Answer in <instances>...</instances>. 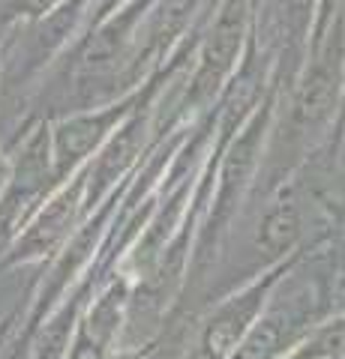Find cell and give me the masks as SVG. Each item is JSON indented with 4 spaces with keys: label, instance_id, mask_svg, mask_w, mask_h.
I'll use <instances>...</instances> for the list:
<instances>
[{
    "label": "cell",
    "instance_id": "cell-1",
    "mask_svg": "<svg viewBox=\"0 0 345 359\" xmlns=\"http://www.w3.org/2000/svg\"><path fill=\"white\" fill-rule=\"evenodd\" d=\"M342 69H345V30L342 25H337L333 33H327V39L318 45L315 60L297 87L294 129L300 135H313L330 120L333 108H337V99H339Z\"/></svg>",
    "mask_w": 345,
    "mask_h": 359
},
{
    "label": "cell",
    "instance_id": "cell-2",
    "mask_svg": "<svg viewBox=\"0 0 345 359\" xmlns=\"http://www.w3.org/2000/svg\"><path fill=\"white\" fill-rule=\"evenodd\" d=\"M243 33H247V0H226L214 21V27L207 33L204 51H202V66L193 78L189 87V102H204L207 96H214V90L222 84L240 54Z\"/></svg>",
    "mask_w": 345,
    "mask_h": 359
},
{
    "label": "cell",
    "instance_id": "cell-3",
    "mask_svg": "<svg viewBox=\"0 0 345 359\" xmlns=\"http://www.w3.org/2000/svg\"><path fill=\"white\" fill-rule=\"evenodd\" d=\"M136 105H138V99H124V102L93 111V114H79V117L58 123L54 135H51L54 177H66L84 156H91L99 144L108 141L111 129H115L117 123H124L132 111H136Z\"/></svg>",
    "mask_w": 345,
    "mask_h": 359
},
{
    "label": "cell",
    "instance_id": "cell-4",
    "mask_svg": "<svg viewBox=\"0 0 345 359\" xmlns=\"http://www.w3.org/2000/svg\"><path fill=\"white\" fill-rule=\"evenodd\" d=\"M51 171H54V165H51V150H48V132L39 129L25 147H21V159L15 165L13 186H9L6 198L0 201V222L4 224L15 222L18 210L46 189V180L51 177Z\"/></svg>",
    "mask_w": 345,
    "mask_h": 359
},
{
    "label": "cell",
    "instance_id": "cell-5",
    "mask_svg": "<svg viewBox=\"0 0 345 359\" xmlns=\"http://www.w3.org/2000/svg\"><path fill=\"white\" fill-rule=\"evenodd\" d=\"M141 141H144V120H141V114H129L124 126L108 135L105 147L99 150L91 174L84 180V186H91V195H103L105 189L126 171L141 150Z\"/></svg>",
    "mask_w": 345,
    "mask_h": 359
},
{
    "label": "cell",
    "instance_id": "cell-6",
    "mask_svg": "<svg viewBox=\"0 0 345 359\" xmlns=\"http://www.w3.org/2000/svg\"><path fill=\"white\" fill-rule=\"evenodd\" d=\"M259 306H261V287H252L249 294L228 302V306L207 323V330L202 335L198 359H226L235 347H240V339H243V332H247L249 320L255 318V311H259Z\"/></svg>",
    "mask_w": 345,
    "mask_h": 359
},
{
    "label": "cell",
    "instance_id": "cell-7",
    "mask_svg": "<svg viewBox=\"0 0 345 359\" xmlns=\"http://www.w3.org/2000/svg\"><path fill=\"white\" fill-rule=\"evenodd\" d=\"M198 0H160L153 6L150 25L144 30V39L138 42V54L129 60V78H136L144 60H157L165 54V48L177 39V33L186 27Z\"/></svg>",
    "mask_w": 345,
    "mask_h": 359
},
{
    "label": "cell",
    "instance_id": "cell-8",
    "mask_svg": "<svg viewBox=\"0 0 345 359\" xmlns=\"http://www.w3.org/2000/svg\"><path fill=\"white\" fill-rule=\"evenodd\" d=\"M82 192H84V180H79L72 189H66L63 195L54 198L51 204L39 212V219L33 222V228L25 233V237H21L18 252L21 255H42V252H48L51 245L66 233V228H70L75 210H79V204H82Z\"/></svg>",
    "mask_w": 345,
    "mask_h": 359
},
{
    "label": "cell",
    "instance_id": "cell-9",
    "mask_svg": "<svg viewBox=\"0 0 345 359\" xmlns=\"http://www.w3.org/2000/svg\"><path fill=\"white\" fill-rule=\"evenodd\" d=\"M261 138H264V117L259 114L240 132V138L231 144V150L226 156V165H222V192H219L222 204H226L252 174L255 159H259V150H261Z\"/></svg>",
    "mask_w": 345,
    "mask_h": 359
},
{
    "label": "cell",
    "instance_id": "cell-10",
    "mask_svg": "<svg viewBox=\"0 0 345 359\" xmlns=\"http://www.w3.org/2000/svg\"><path fill=\"white\" fill-rule=\"evenodd\" d=\"M300 237V207L294 201H280L259 224V237L255 245L259 252H264L267 257H276L288 252Z\"/></svg>",
    "mask_w": 345,
    "mask_h": 359
},
{
    "label": "cell",
    "instance_id": "cell-11",
    "mask_svg": "<svg viewBox=\"0 0 345 359\" xmlns=\"http://www.w3.org/2000/svg\"><path fill=\"white\" fill-rule=\"evenodd\" d=\"M285 332H288V318H282V314L264 318L259 327L247 335V341L240 344L237 359H271L282 347Z\"/></svg>",
    "mask_w": 345,
    "mask_h": 359
},
{
    "label": "cell",
    "instance_id": "cell-12",
    "mask_svg": "<svg viewBox=\"0 0 345 359\" xmlns=\"http://www.w3.org/2000/svg\"><path fill=\"white\" fill-rule=\"evenodd\" d=\"M280 6V21L292 39H304L309 27V15H313V0H276Z\"/></svg>",
    "mask_w": 345,
    "mask_h": 359
},
{
    "label": "cell",
    "instance_id": "cell-13",
    "mask_svg": "<svg viewBox=\"0 0 345 359\" xmlns=\"http://www.w3.org/2000/svg\"><path fill=\"white\" fill-rule=\"evenodd\" d=\"M339 353H345V323H333V327L321 330L315 335V341L309 344L306 356L318 359V356H339Z\"/></svg>",
    "mask_w": 345,
    "mask_h": 359
},
{
    "label": "cell",
    "instance_id": "cell-14",
    "mask_svg": "<svg viewBox=\"0 0 345 359\" xmlns=\"http://www.w3.org/2000/svg\"><path fill=\"white\" fill-rule=\"evenodd\" d=\"M58 0H0L9 15H46Z\"/></svg>",
    "mask_w": 345,
    "mask_h": 359
},
{
    "label": "cell",
    "instance_id": "cell-15",
    "mask_svg": "<svg viewBox=\"0 0 345 359\" xmlns=\"http://www.w3.org/2000/svg\"><path fill=\"white\" fill-rule=\"evenodd\" d=\"M330 302L337 309H345V261H339L330 273Z\"/></svg>",
    "mask_w": 345,
    "mask_h": 359
},
{
    "label": "cell",
    "instance_id": "cell-16",
    "mask_svg": "<svg viewBox=\"0 0 345 359\" xmlns=\"http://www.w3.org/2000/svg\"><path fill=\"white\" fill-rule=\"evenodd\" d=\"M115 4H117V0H108V4H105V6H103V9H108V6H115Z\"/></svg>",
    "mask_w": 345,
    "mask_h": 359
},
{
    "label": "cell",
    "instance_id": "cell-17",
    "mask_svg": "<svg viewBox=\"0 0 345 359\" xmlns=\"http://www.w3.org/2000/svg\"><path fill=\"white\" fill-rule=\"evenodd\" d=\"M0 177H4V168H0Z\"/></svg>",
    "mask_w": 345,
    "mask_h": 359
}]
</instances>
